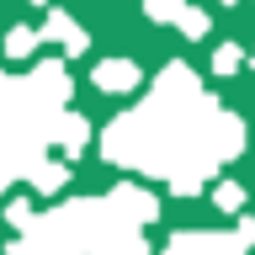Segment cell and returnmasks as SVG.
Here are the masks:
<instances>
[{
  "label": "cell",
  "instance_id": "obj_10",
  "mask_svg": "<svg viewBox=\"0 0 255 255\" xmlns=\"http://www.w3.org/2000/svg\"><path fill=\"white\" fill-rule=\"evenodd\" d=\"M213 69H218V75H229V69H239V48H234V43H223L218 53H213Z\"/></svg>",
  "mask_w": 255,
  "mask_h": 255
},
{
  "label": "cell",
  "instance_id": "obj_12",
  "mask_svg": "<svg viewBox=\"0 0 255 255\" xmlns=\"http://www.w3.org/2000/svg\"><path fill=\"white\" fill-rule=\"evenodd\" d=\"M181 32L202 37V32H207V16H202V11H186V16H181Z\"/></svg>",
  "mask_w": 255,
  "mask_h": 255
},
{
  "label": "cell",
  "instance_id": "obj_2",
  "mask_svg": "<svg viewBox=\"0 0 255 255\" xmlns=\"http://www.w3.org/2000/svg\"><path fill=\"white\" fill-rule=\"evenodd\" d=\"M159 218V202L138 186H117L112 197L64 202L16 239L11 255H149L143 229Z\"/></svg>",
  "mask_w": 255,
  "mask_h": 255
},
{
  "label": "cell",
  "instance_id": "obj_9",
  "mask_svg": "<svg viewBox=\"0 0 255 255\" xmlns=\"http://www.w3.org/2000/svg\"><path fill=\"white\" fill-rule=\"evenodd\" d=\"M5 218H11V229H21V234H27L32 223H37V213H32V202H21V197H16V202L5 207Z\"/></svg>",
  "mask_w": 255,
  "mask_h": 255
},
{
  "label": "cell",
  "instance_id": "obj_7",
  "mask_svg": "<svg viewBox=\"0 0 255 255\" xmlns=\"http://www.w3.org/2000/svg\"><path fill=\"white\" fill-rule=\"evenodd\" d=\"M32 48H37V32L32 27H11L5 32V53H11V59H27Z\"/></svg>",
  "mask_w": 255,
  "mask_h": 255
},
{
  "label": "cell",
  "instance_id": "obj_6",
  "mask_svg": "<svg viewBox=\"0 0 255 255\" xmlns=\"http://www.w3.org/2000/svg\"><path fill=\"white\" fill-rule=\"evenodd\" d=\"M32 186L48 191V197H53V191H64V186H69V165H64V159H43V165L32 170Z\"/></svg>",
  "mask_w": 255,
  "mask_h": 255
},
{
  "label": "cell",
  "instance_id": "obj_4",
  "mask_svg": "<svg viewBox=\"0 0 255 255\" xmlns=\"http://www.w3.org/2000/svg\"><path fill=\"white\" fill-rule=\"evenodd\" d=\"M96 85L101 91H112V96H123V91H133L138 85V64H128V59H107V64H96Z\"/></svg>",
  "mask_w": 255,
  "mask_h": 255
},
{
  "label": "cell",
  "instance_id": "obj_5",
  "mask_svg": "<svg viewBox=\"0 0 255 255\" xmlns=\"http://www.w3.org/2000/svg\"><path fill=\"white\" fill-rule=\"evenodd\" d=\"M43 37L64 43V53H69V59H75V53H85V43H91V37H85V32H80V27H75V21H69L64 11H48V21H43Z\"/></svg>",
  "mask_w": 255,
  "mask_h": 255
},
{
  "label": "cell",
  "instance_id": "obj_11",
  "mask_svg": "<svg viewBox=\"0 0 255 255\" xmlns=\"http://www.w3.org/2000/svg\"><path fill=\"white\" fill-rule=\"evenodd\" d=\"M213 202H218L223 213H234V207L245 202V191H239V186H218V191H213Z\"/></svg>",
  "mask_w": 255,
  "mask_h": 255
},
{
  "label": "cell",
  "instance_id": "obj_14",
  "mask_svg": "<svg viewBox=\"0 0 255 255\" xmlns=\"http://www.w3.org/2000/svg\"><path fill=\"white\" fill-rule=\"evenodd\" d=\"M32 5H53V0H32Z\"/></svg>",
  "mask_w": 255,
  "mask_h": 255
},
{
  "label": "cell",
  "instance_id": "obj_15",
  "mask_svg": "<svg viewBox=\"0 0 255 255\" xmlns=\"http://www.w3.org/2000/svg\"><path fill=\"white\" fill-rule=\"evenodd\" d=\"M250 64H255V59H250Z\"/></svg>",
  "mask_w": 255,
  "mask_h": 255
},
{
  "label": "cell",
  "instance_id": "obj_8",
  "mask_svg": "<svg viewBox=\"0 0 255 255\" xmlns=\"http://www.w3.org/2000/svg\"><path fill=\"white\" fill-rule=\"evenodd\" d=\"M149 21H181L186 16V0H143Z\"/></svg>",
  "mask_w": 255,
  "mask_h": 255
},
{
  "label": "cell",
  "instance_id": "obj_3",
  "mask_svg": "<svg viewBox=\"0 0 255 255\" xmlns=\"http://www.w3.org/2000/svg\"><path fill=\"white\" fill-rule=\"evenodd\" d=\"M250 245L245 239H229V234H175L170 245H165V255H245Z\"/></svg>",
  "mask_w": 255,
  "mask_h": 255
},
{
  "label": "cell",
  "instance_id": "obj_13",
  "mask_svg": "<svg viewBox=\"0 0 255 255\" xmlns=\"http://www.w3.org/2000/svg\"><path fill=\"white\" fill-rule=\"evenodd\" d=\"M239 239H245V245H255V223H250V218L239 223Z\"/></svg>",
  "mask_w": 255,
  "mask_h": 255
},
{
  "label": "cell",
  "instance_id": "obj_1",
  "mask_svg": "<svg viewBox=\"0 0 255 255\" xmlns=\"http://www.w3.org/2000/svg\"><path fill=\"white\" fill-rule=\"evenodd\" d=\"M239 143H245L239 117L218 112L197 91V75L186 64H170L154 80L149 101L107 128L101 154L112 165H138L149 175H165L170 191L191 197V191H202V175L218 159L239 154Z\"/></svg>",
  "mask_w": 255,
  "mask_h": 255
}]
</instances>
